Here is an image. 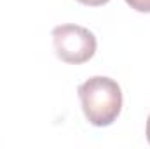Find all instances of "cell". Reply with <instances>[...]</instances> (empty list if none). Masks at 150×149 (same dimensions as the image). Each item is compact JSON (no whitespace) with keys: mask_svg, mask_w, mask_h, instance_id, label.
Wrapping results in <instances>:
<instances>
[{"mask_svg":"<svg viewBox=\"0 0 150 149\" xmlns=\"http://www.w3.org/2000/svg\"><path fill=\"white\" fill-rule=\"evenodd\" d=\"M147 140H149V144H150V116H149V119H147Z\"/></svg>","mask_w":150,"mask_h":149,"instance_id":"5b68a950","label":"cell"},{"mask_svg":"<svg viewBox=\"0 0 150 149\" xmlns=\"http://www.w3.org/2000/svg\"><path fill=\"white\" fill-rule=\"evenodd\" d=\"M127 5L138 12H150V0H126Z\"/></svg>","mask_w":150,"mask_h":149,"instance_id":"3957f363","label":"cell"},{"mask_svg":"<svg viewBox=\"0 0 150 149\" xmlns=\"http://www.w3.org/2000/svg\"><path fill=\"white\" fill-rule=\"evenodd\" d=\"M77 2H80V4H84V5L96 7V5H103V4H107V2H110V0H77Z\"/></svg>","mask_w":150,"mask_h":149,"instance_id":"277c9868","label":"cell"},{"mask_svg":"<svg viewBox=\"0 0 150 149\" xmlns=\"http://www.w3.org/2000/svg\"><path fill=\"white\" fill-rule=\"evenodd\" d=\"M54 51L67 63H86L96 53V37L80 25H59L52 30Z\"/></svg>","mask_w":150,"mask_h":149,"instance_id":"7a4b0ae2","label":"cell"},{"mask_svg":"<svg viewBox=\"0 0 150 149\" xmlns=\"http://www.w3.org/2000/svg\"><path fill=\"white\" fill-rule=\"evenodd\" d=\"M86 119L93 126H108L122 109V90L110 77L94 75L77 90Z\"/></svg>","mask_w":150,"mask_h":149,"instance_id":"6da1fadb","label":"cell"}]
</instances>
